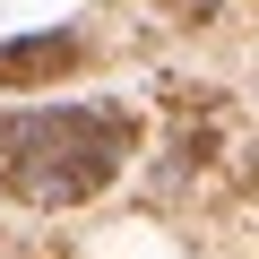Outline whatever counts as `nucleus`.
Wrapping results in <instances>:
<instances>
[{"mask_svg":"<svg viewBox=\"0 0 259 259\" xmlns=\"http://www.w3.org/2000/svg\"><path fill=\"white\" fill-rule=\"evenodd\" d=\"M139 156V112L130 104H26L0 121V182L26 207H78L121 182Z\"/></svg>","mask_w":259,"mask_h":259,"instance_id":"1","label":"nucleus"},{"mask_svg":"<svg viewBox=\"0 0 259 259\" xmlns=\"http://www.w3.org/2000/svg\"><path fill=\"white\" fill-rule=\"evenodd\" d=\"M78 69V35L69 26H44V35H9L0 44V87H52Z\"/></svg>","mask_w":259,"mask_h":259,"instance_id":"2","label":"nucleus"}]
</instances>
